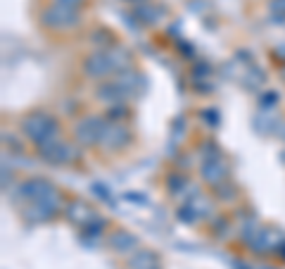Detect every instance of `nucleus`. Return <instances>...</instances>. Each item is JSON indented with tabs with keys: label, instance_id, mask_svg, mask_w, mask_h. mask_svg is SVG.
<instances>
[{
	"label": "nucleus",
	"instance_id": "1",
	"mask_svg": "<svg viewBox=\"0 0 285 269\" xmlns=\"http://www.w3.org/2000/svg\"><path fill=\"white\" fill-rule=\"evenodd\" d=\"M48 126H55V122L50 119V117L38 115V117H34V119H29V122H27V131L31 134V138H36V141H41V143H43L45 136H50V134H48Z\"/></svg>",
	"mask_w": 285,
	"mask_h": 269
},
{
	"label": "nucleus",
	"instance_id": "2",
	"mask_svg": "<svg viewBox=\"0 0 285 269\" xmlns=\"http://www.w3.org/2000/svg\"><path fill=\"white\" fill-rule=\"evenodd\" d=\"M79 3H81V0H60V5H62V8H67V5H69V8H76Z\"/></svg>",
	"mask_w": 285,
	"mask_h": 269
}]
</instances>
